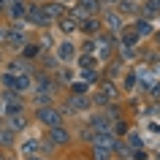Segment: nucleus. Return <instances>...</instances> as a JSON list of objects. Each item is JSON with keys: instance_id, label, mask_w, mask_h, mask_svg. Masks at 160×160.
<instances>
[{"instance_id": "obj_1", "label": "nucleus", "mask_w": 160, "mask_h": 160, "mask_svg": "<svg viewBox=\"0 0 160 160\" xmlns=\"http://www.w3.org/2000/svg\"><path fill=\"white\" fill-rule=\"evenodd\" d=\"M38 119L46 122L49 128H54V125H60V111H54V109H41V111H38Z\"/></svg>"}, {"instance_id": "obj_2", "label": "nucleus", "mask_w": 160, "mask_h": 160, "mask_svg": "<svg viewBox=\"0 0 160 160\" xmlns=\"http://www.w3.org/2000/svg\"><path fill=\"white\" fill-rule=\"evenodd\" d=\"M41 8H43V19H46V22L62 17V6H60V3H46V6H41Z\"/></svg>"}, {"instance_id": "obj_3", "label": "nucleus", "mask_w": 160, "mask_h": 160, "mask_svg": "<svg viewBox=\"0 0 160 160\" xmlns=\"http://www.w3.org/2000/svg\"><path fill=\"white\" fill-rule=\"evenodd\" d=\"M95 138V147H114V133H109V130H98V133L92 136Z\"/></svg>"}, {"instance_id": "obj_4", "label": "nucleus", "mask_w": 160, "mask_h": 160, "mask_svg": "<svg viewBox=\"0 0 160 160\" xmlns=\"http://www.w3.org/2000/svg\"><path fill=\"white\" fill-rule=\"evenodd\" d=\"M25 14H27V19H30L33 25H49V22L43 19V8L41 6H33V8H27Z\"/></svg>"}, {"instance_id": "obj_5", "label": "nucleus", "mask_w": 160, "mask_h": 160, "mask_svg": "<svg viewBox=\"0 0 160 160\" xmlns=\"http://www.w3.org/2000/svg\"><path fill=\"white\" fill-rule=\"evenodd\" d=\"M14 90H19V92H25V90H30V87H33V79H30V76L27 73H19V76H14Z\"/></svg>"}, {"instance_id": "obj_6", "label": "nucleus", "mask_w": 160, "mask_h": 160, "mask_svg": "<svg viewBox=\"0 0 160 160\" xmlns=\"http://www.w3.org/2000/svg\"><path fill=\"white\" fill-rule=\"evenodd\" d=\"M111 125V114H95L92 117V128L95 130H109Z\"/></svg>"}, {"instance_id": "obj_7", "label": "nucleus", "mask_w": 160, "mask_h": 160, "mask_svg": "<svg viewBox=\"0 0 160 160\" xmlns=\"http://www.w3.org/2000/svg\"><path fill=\"white\" fill-rule=\"evenodd\" d=\"M82 109H87V98L84 95H73L68 101V111H82Z\"/></svg>"}, {"instance_id": "obj_8", "label": "nucleus", "mask_w": 160, "mask_h": 160, "mask_svg": "<svg viewBox=\"0 0 160 160\" xmlns=\"http://www.w3.org/2000/svg\"><path fill=\"white\" fill-rule=\"evenodd\" d=\"M6 111H8V114H19V111H22V106H19V101L14 98V92L6 95Z\"/></svg>"}, {"instance_id": "obj_9", "label": "nucleus", "mask_w": 160, "mask_h": 160, "mask_svg": "<svg viewBox=\"0 0 160 160\" xmlns=\"http://www.w3.org/2000/svg\"><path fill=\"white\" fill-rule=\"evenodd\" d=\"M57 57L60 60H73V43H60L57 46Z\"/></svg>"}, {"instance_id": "obj_10", "label": "nucleus", "mask_w": 160, "mask_h": 160, "mask_svg": "<svg viewBox=\"0 0 160 160\" xmlns=\"http://www.w3.org/2000/svg\"><path fill=\"white\" fill-rule=\"evenodd\" d=\"M49 136H52V141H54V144H65V141H68V133H65L60 125L52 128V133H49Z\"/></svg>"}, {"instance_id": "obj_11", "label": "nucleus", "mask_w": 160, "mask_h": 160, "mask_svg": "<svg viewBox=\"0 0 160 160\" xmlns=\"http://www.w3.org/2000/svg\"><path fill=\"white\" fill-rule=\"evenodd\" d=\"M60 30H62V33H73L76 30V19H71V17H65V19H60Z\"/></svg>"}, {"instance_id": "obj_12", "label": "nucleus", "mask_w": 160, "mask_h": 160, "mask_svg": "<svg viewBox=\"0 0 160 160\" xmlns=\"http://www.w3.org/2000/svg\"><path fill=\"white\" fill-rule=\"evenodd\" d=\"M136 41H138V33H136V30H128V33L122 35V46H130V49H133Z\"/></svg>"}, {"instance_id": "obj_13", "label": "nucleus", "mask_w": 160, "mask_h": 160, "mask_svg": "<svg viewBox=\"0 0 160 160\" xmlns=\"http://www.w3.org/2000/svg\"><path fill=\"white\" fill-rule=\"evenodd\" d=\"M79 8L84 11V14H92L98 8V0H79Z\"/></svg>"}, {"instance_id": "obj_14", "label": "nucleus", "mask_w": 160, "mask_h": 160, "mask_svg": "<svg viewBox=\"0 0 160 160\" xmlns=\"http://www.w3.org/2000/svg\"><path fill=\"white\" fill-rule=\"evenodd\" d=\"M25 6H22V3H19V0H14V6H11V17H14V19H22V17H25Z\"/></svg>"}, {"instance_id": "obj_15", "label": "nucleus", "mask_w": 160, "mask_h": 160, "mask_svg": "<svg viewBox=\"0 0 160 160\" xmlns=\"http://www.w3.org/2000/svg\"><path fill=\"white\" fill-rule=\"evenodd\" d=\"M22 41H25V38H22V30H11L8 33V43L11 46H22Z\"/></svg>"}, {"instance_id": "obj_16", "label": "nucleus", "mask_w": 160, "mask_h": 160, "mask_svg": "<svg viewBox=\"0 0 160 160\" xmlns=\"http://www.w3.org/2000/svg\"><path fill=\"white\" fill-rule=\"evenodd\" d=\"M109 158H111L109 147H95V160H109Z\"/></svg>"}, {"instance_id": "obj_17", "label": "nucleus", "mask_w": 160, "mask_h": 160, "mask_svg": "<svg viewBox=\"0 0 160 160\" xmlns=\"http://www.w3.org/2000/svg\"><path fill=\"white\" fill-rule=\"evenodd\" d=\"M35 149H38V141H35V138H30V141L22 144V155H33Z\"/></svg>"}, {"instance_id": "obj_18", "label": "nucleus", "mask_w": 160, "mask_h": 160, "mask_svg": "<svg viewBox=\"0 0 160 160\" xmlns=\"http://www.w3.org/2000/svg\"><path fill=\"white\" fill-rule=\"evenodd\" d=\"M79 65H82V68H95V57H92V54H87V52H84V54L79 57Z\"/></svg>"}, {"instance_id": "obj_19", "label": "nucleus", "mask_w": 160, "mask_h": 160, "mask_svg": "<svg viewBox=\"0 0 160 160\" xmlns=\"http://www.w3.org/2000/svg\"><path fill=\"white\" fill-rule=\"evenodd\" d=\"M82 30H84V33H95V30H98V19H84V22H82Z\"/></svg>"}, {"instance_id": "obj_20", "label": "nucleus", "mask_w": 160, "mask_h": 160, "mask_svg": "<svg viewBox=\"0 0 160 160\" xmlns=\"http://www.w3.org/2000/svg\"><path fill=\"white\" fill-rule=\"evenodd\" d=\"M106 25H109V27H111V30H117V27H119V25H122V19H119V17H117V14H106Z\"/></svg>"}, {"instance_id": "obj_21", "label": "nucleus", "mask_w": 160, "mask_h": 160, "mask_svg": "<svg viewBox=\"0 0 160 160\" xmlns=\"http://www.w3.org/2000/svg\"><path fill=\"white\" fill-rule=\"evenodd\" d=\"M136 33H138V38H141V35H149L152 33V25H149V22H138V25H136Z\"/></svg>"}, {"instance_id": "obj_22", "label": "nucleus", "mask_w": 160, "mask_h": 160, "mask_svg": "<svg viewBox=\"0 0 160 160\" xmlns=\"http://www.w3.org/2000/svg\"><path fill=\"white\" fill-rule=\"evenodd\" d=\"M19 128H25V119L19 114H11V130H19Z\"/></svg>"}, {"instance_id": "obj_23", "label": "nucleus", "mask_w": 160, "mask_h": 160, "mask_svg": "<svg viewBox=\"0 0 160 160\" xmlns=\"http://www.w3.org/2000/svg\"><path fill=\"white\" fill-rule=\"evenodd\" d=\"M11 136H14V133H11V128H6V130H0V144H11V141H14Z\"/></svg>"}, {"instance_id": "obj_24", "label": "nucleus", "mask_w": 160, "mask_h": 160, "mask_svg": "<svg viewBox=\"0 0 160 160\" xmlns=\"http://www.w3.org/2000/svg\"><path fill=\"white\" fill-rule=\"evenodd\" d=\"M119 8L128 11V14H133V11H136V3H133V0H122V3H119Z\"/></svg>"}, {"instance_id": "obj_25", "label": "nucleus", "mask_w": 160, "mask_h": 160, "mask_svg": "<svg viewBox=\"0 0 160 160\" xmlns=\"http://www.w3.org/2000/svg\"><path fill=\"white\" fill-rule=\"evenodd\" d=\"M98 46L103 49V57H106V54H109V46H111V38H109V35H106V38H101V41H98Z\"/></svg>"}, {"instance_id": "obj_26", "label": "nucleus", "mask_w": 160, "mask_h": 160, "mask_svg": "<svg viewBox=\"0 0 160 160\" xmlns=\"http://www.w3.org/2000/svg\"><path fill=\"white\" fill-rule=\"evenodd\" d=\"M38 52H41V49H38L35 43H27V46H25V57H35Z\"/></svg>"}, {"instance_id": "obj_27", "label": "nucleus", "mask_w": 160, "mask_h": 160, "mask_svg": "<svg viewBox=\"0 0 160 160\" xmlns=\"http://www.w3.org/2000/svg\"><path fill=\"white\" fill-rule=\"evenodd\" d=\"M71 90H73V95H84L87 92V84H73Z\"/></svg>"}, {"instance_id": "obj_28", "label": "nucleus", "mask_w": 160, "mask_h": 160, "mask_svg": "<svg viewBox=\"0 0 160 160\" xmlns=\"http://www.w3.org/2000/svg\"><path fill=\"white\" fill-rule=\"evenodd\" d=\"M130 147H141V136L138 133H130Z\"/></svg>"}, {"instance_id": "obj_29", "label": "nucleus", "mask_w": 160, "mask_h": 160, "mask_svg": "<svg viewBox=\"0 0 160 160\" xmlns=\"http://www.w3.org/2000/svg\"><path fill=\"white\" fill-rule=\"evenodd\" d=\"M3 3H6V0H0V8H3Z\"/></svg>"}, {"instance_id": "obj_30", "label": "nucleus", "mask_w": 160, "mask_h": 160, "mask_svg": "<svg viewBox=\"0 0 160 160\" xmlns=\"http://www.w3.org/2000/svg\"><path fill=\"white\" fill-rule=\"evenodd\" d=\"M0 41H3V30H0Z\"/></svg>"}, {"instance_id": "obj_31", "label": "nucleus", "mask_w": 160, "mask_h": 160, "mask_svg": "<svg viewBox=\"0 0 160 160\" xmlns=\"http://www.w3.org/2000/svg\"><path fill=\"white\" fill-rule=\"evenodd\" d=\"M30 160H38V158H30Z\"/></svg>"}, {"instance_id": "obj_32", "label": "nucleus", "mask_w": 160, "mask_h": 160, "mask_svg": "<svg viewBox=\"0 0 160 160\" xmlns=\"http://www.w3.org/2000/svg\"><path fill=\"white\" fill-rule=\"evenodd\" d=\"M158 38H160V35H158Z\"/></svg>"}, {"instance_id": "obj_33", "label": "nucleus", "mask_w": 160, "mask_h": 160, "mask_svg": "<svg viewBox=\"0 0 160 160\" xmlns=\"http://www.w3.org/2000/svg\"><path fill=\"white\" fill-rule=\"evenodd\" d=\"M158 158H160V155H158Z\"/></svg>"}]
</instances>
